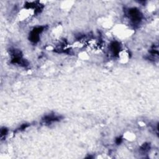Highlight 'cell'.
Segmentation results:
<instances>
[{
    "instance_id": "7a4b0ae2",
    "label": "cell",
    "mask_w": 159,
    "mask_h": 159,
    "mask_svg": "<svg viewBox=\"0 0 159 159\" xmlns=\"http://www.w3.org/2000/svg\"><path fill=\"white\" fill-rule=\"evenodd\" d=\"M43 31V27H37V28L34 29L33 31L31 32V35H30V38H31V41L34 42H36L38 41H39V35L41 34V32Z\"/></svg>"
},
{
    "instance_id": "3957f363",
    "label": "cell",
    "mask_w": 159,
    "mask_h": 159,
    "mask_svg": "<svg viewBox=\"0 0 159 159\" xmlns=\"http://www.w3.org/2000/svg\"><path fill=\"white\" fill-rule=\"evenodd\" d=\"M119 49H120V47H119V44L118 42H114L111 43V51L113 52V54L114 55H117L119 52Z\"/></svg>"
},
{
    "instance_id": "277c9868",
    "label": "cell",
    "mask_w": 159,
    "mask_h": 159,
    "mask_svg": "<svg viewBox=\"0 0 159 159\" xmlns=\"http://www.w3.org/2000/svg\"><path fill=\"white\" fill-rule=\"evenodd\" d=\"M7 134V129H3L1 130V136L4 135H6Z\"/></svg>"
},
{
    "instance_id": "6da1fadb",
    "label": "cell",
    "mask_w": 159,
    "mask_h": 159,
    "mask_svg": "<svg viewBox=\"0 0 159 159\" xmlns=\"http://www.w3.org/2000/svg\"><path fill=\"white\" fill-rule=\"evenodd\" d=\"M129 17L130 18L131 21H133L134 23H138L141 19V14L138 9H130L129 11Z\"/></svg>"
}]
</instances>
